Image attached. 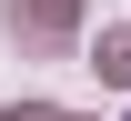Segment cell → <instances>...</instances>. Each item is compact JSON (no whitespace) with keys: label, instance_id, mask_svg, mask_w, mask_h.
<instances>
[{"label":"cell","instance_id":"7a4b0ae2","mask_svg":"<svg viewBox=\"0 0 131 121\" xmlns=\"http://www.w3.org/2000/svg\"><path fill=\"white\" fill-rule=\"evenodd\" d=\"M0 121H61V111H40V101H30V111H0Z\"/></svg>","mask_w":131,"mask_h":121},{"label":"cell","instance_id":"6da1fadb","mask_svg":"<svg viewBox=\"0 0 131 121\" xmlns=\"http://www.w3.org/2000/svg\"><path fill=\"white\" fill-rule=\"evenodd\" d=\"M91 61H101V81H121V91H131V30H111V40H101Z\"/></svg>","mask_w":131,"mask_h":121}]
</instances>
